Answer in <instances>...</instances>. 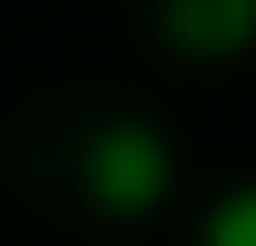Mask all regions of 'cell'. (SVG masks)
<instances>
[{
	"instance_id": "6da1fadb",
	"label": "cell",
	"mask_w": 256,
	"mask_h": 246,
	"mask_svg": "<svg viewBox=\"0 0 256 246\" xmlns=\"http://www.w3.org/2000/svg\"><path fill=\"white\" fill-rule=\"evenodd\" d=\"M168 187H178V158H168V138H158L148 118H108V128L89 138V197L118 216V226L158 216Z\"/></svg>"
},
{
	"instance_id": "7a4b0ae2",
	"label": "cell",
	"mask_w": 256,
	"mask_h": 246,
	"mask_svg": "<svg viewBox=\"0 0 256 246\" xmlns=\"http://www.w3.org/2000/svg\"><path fill=\"white\" fill-rule=\"evenodd\" d=\"M158 30L178 40L188 60H236V50L256 40V0H168Z\"/></svg>"
},
{
	"instance_id": "3957f363",
	"label": "cell",
	"mask_w": 256,
	"mask_h": 246,
	"mask_svg": "<svg viewBox=\"0 0 256 246\" xmlns=\"http://www.w3.org/2000/svg\"><path fill=\"white\" fill-rule=\"evenodd\" d=\"M197 246H256V187H226L197 226Z\"/></svg>"
}]
</instances>
